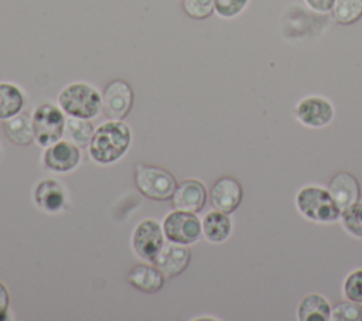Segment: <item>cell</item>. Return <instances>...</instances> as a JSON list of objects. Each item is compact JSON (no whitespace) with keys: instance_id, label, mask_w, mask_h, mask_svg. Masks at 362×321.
<instances>
[{"instance_id":"cell-5","label":"cell","mask_w":362,"mask_h":321,"mask_svg":"<svg viewBox=\"0 0 362 321\" xmlns=\"http://www.w3.org/2000/svg\"><path fill=\"white\" fill-rule=\"evenodd\" d=\"M65 120L62 112L54 105L38 106L31 117L34 140L42 147L57 143L64 136Z\"/></svg>"},{"instance_id":"cell-22","label":"cell","mask_w":362,"mask_h":321,"mask_svg":"<svg viewBox=\"0 0 362 321\" xmlns=\"http://www.w3.org/2000/svg\"><path fill=\"white\" fill-rule=\"evenodd\" d=\"M332 16L344 25L356 23L362 17V0H335Z\"/></svg>"},{"instance_id":"cell-6","label":"cell","mask_w":362,"mask_h":321,"mask_svg":"<svg viewBox=\"0 0 362 321\" xmlns=\"http://www.w3.org/2000/svg\"><path fill=\"white\" fill-rule=\"evenodd\" d=\"M163 230L168 242L191 245L201 238L202 222L194 212L175 209L164 218Z\"/></svg>"},{"instance_id":"cell-28","label":"cell","mask_w":362,"mask_h":321,"mask_svg":"<svg viewBox=\"0 0 362 321\" xmlns=\"http://www.w3.org/2000/svg\"><path fill=\"white\" fill-rule=\"evenodd\" d=\"M307 6L318 13H328L332 10L335 0H305Z\"/></svg>"},{"instance_id":"cell-23","label":"cell","mask_w":362,"mask_h":321,"mask_svg":"<svg viewBox=\"0 0 362 321\" xmlns=\"http://www.w3.org/2000/svg\"><path fill=\"white\" fill-rule=\"evenodd\" d=\"M331 320L334 321H361L362 305L361 303L345 300L337 303L331 310Z\"/></svg>"},{"instance_id":"cell-13","label":"cell","mask_w":362,"mask_h":321,"mask_svg":"<svg viewBox=\"0 0 362 321\" xmlns=\"http://www.w3.org/2000/svg\"><path fill=\"white\" fill-rule=\"evenodd\" d=\"M189 260L191 250L188 245H178L170 242L167 245H163L153 264H156L165 277H174L181 274L188 267Z\"/></svg>"},{"instance_id":"cell-7","label":"cell","mask_w":362,"mask_h":321,"mask_svg":"<svg viewBox=\"0 0 362 321\" xmlns=\"http://www.w3.org/2000/svg\"><path fill=\"white\" fill-rule=\"evenodd\" d=\"M163 245L164 230L156 219H143L136 225L132 236V246L140 259L153 263Z\"/></svg>"},{"instance_id":"cell-21","label":"cell","mask_w":362,"mask_h":321,"mask_svg":"<svg viewBox=\"0 0 362 321\" xmlns=\"http://www.w3.org/2000/svg\"><path fill=\"white\" fill-rule=\"evenodd\" d=\"M93 133H95V127L89 122V119H79V117L69 116L65 120L64 137L65 140L71 141L78 147L89 146Z\"/></svg>"},{"instance_id":"cell-17","label":"cell","mask_w":362,"mask_h":321,"mask_svg":"<svg viewBox=\"0 0 362 321\" xmlns=\"http://www.w3.org/2000/svg\"><path fill=\"white\" fill-rule=\"evenodd\" d=\"M232 230V221L229 214L222 211H211L202 219V235L212 243L226 240Z\"/></svg>"},{"instance_id":"cell-18","label":"cell","mask_w":362,"mask_h":321,"mask_svg":"<svg viewBox=\"0 0 362 321\" xmlns=\"http://www.w3.org/2000/svg\"><path fill=\"white\" fill-rule=\"evenodd\" d=\"M297 318L300 321H328L331 320V307L322 296L308 294L298 303Z\"/></svg>"},{"instance_id":"cell-2","label":"cell","mask_w":362,"mask_h":321,"mask_svg":"<svg viewBox=\"0 0 362 321\" xmlns=\"http://www.w3.org/2000/svg\"><path fill=\"white\" fill-rule=\"evenodd\" d=\"M59 107L72 117L92 119L102 109V96L88 83L76 82L65 86L58 95Z\"/></svg>"},{"instance_id":"cell-14","label":"cell","mask_w":362,"mask_h":321,"mask_svg":"<svg viewBox=\"0 0 362 321\" xmlns=\"http://www.w3.org/2000/svg\"><path fill=\"white\" fill-rule=\"evenodd\" d=\"M328 192L341 209V212L356 204L361 198L359 182L356 177L348 171L337 173L331 178L328 184Z\"/></svg>"},{"instance_id":"cell-26","label":"cell","mask_w":362,"mask_h":321,"mask_svg":"<svg viewBox=\"0 0 362 321\" xmlns=\"http://www.w3.org/2000/svg\"><path fill=\"white\" fill-rule=\"evenodd\" d=\"M344 294L348 300L362 304V269L349 273L344 281Z\"/></svg>"},{"instance_id":"cell-12","label":"cell","mask_w":362,"mask_h":321,"mask_svg":"<svg viewBox=\"0 0 362 321\" xmlns=\"http://www.w3.org/2000/svg\"><path fill=\"white\" fill-rule=\"evenodd\" d=\"M81 160L78 146L68 140H58L47 147L44 153V164L48 170L57 173H68L74 170Z\"/></svg>"},{"instance_id":"cell-1","label":"cell","mask_w":362,"mask_h":321,"mask_svg":"<svg viewBox=\"0 0 362 321\" xmlns=\"http://www.w3.org/2000/svg\"><path fill=\"white\" fill-rule=\"evenodd\" d=\"M132 141L130 129L122 120H110L96 127L89 143L90 157L100 164L117 161Z\"/></svg>"},{"instance_id":"cell-10","label":"cell","mask_w":362,"mask_h":321,"mask_svg":"<svg viewBox=\"0 0 362 321\" xmlns=\"http://www.w3.org/2000/svg\"><path fill=\"white\" fill-rule=\"evenodd\" d=\"M243 197L242 185L238 180L232 177H221L218 178L209 191V199L215 209L230 214L233 212Z\"/></svg>"},{"instance_id":"cell-27","label":"cell","mask_w":362,"mask_h":321,"mask_svg":"<svg viewBox=\"0 0 362 321\" xmlns=\"http://www.w3.org/2000/svg\"><path fill=\"white\" fill-rule=\"evenodd\" d=\"M249 0H214L215 11L225 18L238 16L247 4Z\"/></svg>"},{"instance_id":"cell-16","label":"cell","mask_w":362,"mask_h":321,"mask_svg":"<svg viewBox=\"0 0 362 321\" xmlns=\"http://www.w3.org/2000/svg\"><path fill=\"white\" fill-rule=\"evenodd\" d=\"M37 205L47 212H59L65 206L64 187L55 180H44L37 184L34 191Z\"/></svg>"},{"instance_id":"cell-25","label":"cell","mask_w":362,"mask_h":321,"mask_svg":"<svg viewBox=\"0 0 362 321\" xmlns=\"http://www.w3.org/2000/svg\"><path fill=\"white\" fill-rule=\"evenodd\" d=\"M182 7L189 17L202 20L212 14L215 10V3L214 0H182Z\"/></svg>"},{"instance_id":"cell-9","label":"cell","mask_w":362,"mask_h":321,"mask_svg":"<svg viewBox=\"0 0 362 321\" xmlns=\"http://www.w3.org/2000/svg\"><path fill=\"white\" fill-rule=\"evenodd\" d=\"M297 119L308 127H324L334 117L332 105L321 96H308L301 99L296 106Z\"/></svg>"},{"instance_id":"cell-11","label":"cell","mask_w":362,"mask_h":321,"mask_svg":"<svg viewBox=\"0 0 362 321\" xmlns=\"http://www.w3.org/2000/svg\"><path fill=\"white\" fill-rule=\"evenodd\" d=\"M208 192L199 180L188 178L180 182L173 194V205L175 209L187 212H199L206 204Z\"/></svg>"},{"instance_id":"cell-15","label":"cell","mask_w":362,"mask_h":321,"mask_svg":"<svg viewBox=\"0 0 362 321\" xmlns=\"http://www.w3.org/2000/svg\"><path fill=\"white\" fill-rule=\"evenodd\" d=\"M129 283L144 293H157L163 288L165 283V276L164 273L156 266V264H147V263H140L136 264L127 276Z\"/></svg>"},{"instance_id":"cell-24","label":"cell","mask_w":362,"mask_h":321,"mask_svg":"<svg viewBox=\"0 0 362 321\" xmlns=\"http://www.w3.org/2000/svg\"><path fill=\"white\" fill-rule=\"evenodd\" d=\"M344 228L354 236L362 238V202H356L344 212H341Z\"/></svg>"},{"instance_id":"cell-20","label":"cell","mask_w":362,"mask_h":321,"mask_svg":"<svg viewBox=\"0 0 362 321\" xmlns=\"http://www.w3.org/2000/svg\"><path fill=\"white\" fill-rule=\"evenodd\" d=\"M24 95L13 83L0 82V120H7L21 112Z\"/></svg>"},{"instance_id":"cell-19","label":"cell","mask_w":362,"mask_h":321,"mask_svg":"<svg viewBox=\"0 0 362 321\" xmlns=\"http://www.w3.org/2000/svg\"><path fill=\"white\" fill-rule=\"evenodd\" d=\"M6 136L17 146H28L34 140V132L31 120L25 115H16L3 123Z\"/></svg>"},{"instance_id":"cell-3","label":"cell","mask_w":362,"mask_h":321,"mask_svg":"<svg viewBox=\"0 0 362 321\" xmlns=\"http://www.w3.org/2000/svg\"><path fill=\"white\" fill-rule=\"evenodd\" d=\"M296 205L303 216L314 222H332L341 215L328 189L317 185L301 188L296 195Z\"/></svg>"},{"instance_id":"cell-29","label":"cell","mask_w":362,"mask_h":321,"mask_svg":"<svg viewBox=\"0 0 362 321\" xmlns=\"http://www.w3.org/2000/svg\"><path fill=\"white\" fill-rule=\"evenodd\" d=\"M8 303H10L8 290H7V287L0 281V321H1V320H6V317H7Z\"/></svg>"},{"instance_id":"cell-8","label":"cell","mask_w":362,"mask_h":321,"mask_svg":"<svg viewBox=\"0 0 362 321\" xmlns=\"http://www.w3.org/2000/svg\"><path fill=\"white\" fill-rule=\"evenodd\" d=\"M133 105V91L132 86L122 81H112L103 92L102 109L110 120H123Z\"/></svg>"},{"instance_id":"cell-4","label":"cell","mask_w":362,"mask_h":321,"mask_svg":"<svg viewBox=\"0 0 362 321\" xmlns=\"http://www.w3.org/2000/svg\"><path fill=\"white\" fill-rule=\"evenodd\" d=\"M134 182L139 191L153 201H167L173 198L177 188L175 177L168 170L147 164H136Z\"/></svg>"}]
</instances>
